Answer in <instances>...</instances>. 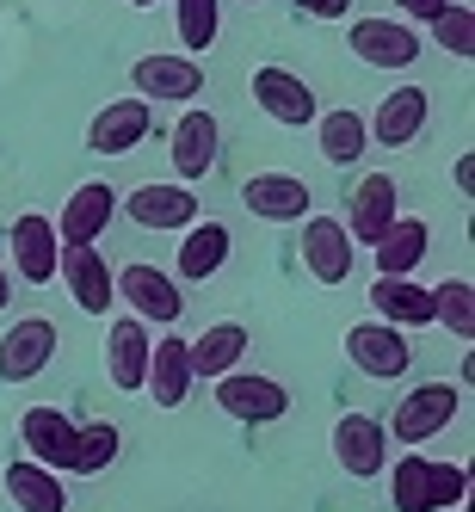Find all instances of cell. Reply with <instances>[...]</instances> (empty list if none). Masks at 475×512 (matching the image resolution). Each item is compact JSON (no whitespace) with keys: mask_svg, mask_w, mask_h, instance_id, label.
<instances>
[{"mask_svg":"<svg viewBox=\"0 0 475 512\" xmlns=\"http://www.w3.org/2000/svg\"><path fill=\"white\" fill-rule=\"evenodd\" d=\"M56 272H62V284H68V297H75L81 315H105V309L118 303L112 266H105V253H99V247H62Z\"/></svg>","mask_w":475,"mask_h":512,"instance_id":"cell-14","label":"cell"},{"mask_svg":"<svg viewBox=\"0 0 475 512\" xmlns=\"http://www.w3.org/2000/svg\"><path fill=\"white\" fill-rule=\"evenodd\" d=\"M432 321H445L457 340H475V284L469 278L432 284Z\"/></svg>","mask_w":475,"mask_h":512,"instance_id":"cell-31","label":"cell"},{"mask_svg":"<svg viewBox=\"0 0 475 512\" xmlns=\"http://www.w3.org/2000/svg\"><path fill=\"white\" fill-rule=\"evenodd\" d=\"M19 445L31 463H44L56 475H68V463H75V420H68L62 408H25L19 420Z\"/></svg>","mask_w":475,"mask_h":512,"instance_id":"cell-16","label":"cell"},{"mask_svg":"<svg viewBox=\"0 0 475 512\" xmlns=\"http://www.w3.org/2000/svg\"><path fill=\"white\" fill-rule=\"evenodd\" d=\"M149 130H155L149 99H105V112L87 124V149L93 155H136Z\"/></svg>","mask_w":475,"mask_h":512,"instance_id":"cell-11","label":"cell"},{"mask_svg":"<svg viewBox=\"0 0 475 512\" xmlns=\"http://www.w3.org/2000/svg\"><path fill=\"white\" fill-rule=\"evenodd\" d=\"M426 247H432V229L420 223V216H395V223L371 241L377 278H414V266L426 260Z\"/></svg>","mask_w":475,"mask_h":512,"instance_id":"cell-25","label":"cell"},{"mask_svg":"<svg viewBox=\"0 0 475 512\" xmlns=\"http://www.w3.org/2000/svg\"><path fill=\"white\" fill-rule=\"evenodd\" d=\"M346 358L364 377L395 383V377H408V364H414V340L389 321H358V327H346Z\"/></svg>","mask_w":475,"mask_h":512,"instance_id":"cell-4","label":"cell"},{"mask_svg":"<svg viewBox=\"0 0 475 512\" xmlns=\"http://www.w3.org/2000/svg\"><path fill=\"white\" fill-rule=\"evenodd\" d=\"M7 494H13V506H19V512H68V488H62V475H56V469H44V463H31V457L7 463Z\"/></svg>","mask_w":475,"mask_h":512,"instance_id":"cell-28","label":"cell"},{"mask_svg":"<svg viewBox=\"0 0 475 512\" xmlns=\"http://www.w3.org/2000/svg\"><path fill=\"white\" fill-rule=\"evenodd\" d=\"M334 463L352 475V482H371V475L389 469V432L371 414H340L334 420Z\"/></svg>","mask_w":475,"mask_h":512,"instance_id":"cell-9","label":"cell"},{"mask_svg":"<svg viewBox=\"0 0 475 512\" xmlns=\"http://www.w3.org/2000/svg\"><path fill=\"white\" fill-rule=\"evenodd\" d=\"M457 408H463V389L457 383H420V389H408L395 401V420L383 426L395 445H426V438H438L451 420H457Z\"/></svg>","mask_w":475,"mask_h":512,"instance_id":"cell-1","label":"cell"},{"mask_svg":"<svg viewBox=\"0 0 475 512\" xmlns=\"http://www.w3.org/2000/svg\"><path fill=\"white\" fill-rule=\"evenodd\" d=\"M303 266L315 284H346L352 278V235L340 216H309L303 223Z\"/></svg>","mask_w":475,"mask_h":512,"instance_id":"cell-17","label":"cell"},{"mask_svg":"<svg viewBox=\"0 0 475 512\" xmlns=\"http://www.w3.org/2000/svg\"><path fill=\"white\" fill-rule=\"evenodd\" d=\"M426 469H432V457L401 451V463L389 469V500H395V512H432V482H426Z\"/></svg>","mask_w":475,"mask_h":512,"instance_id":"cell-30","label":"cell"},{"mask_svg":"<svg viewBox=\"0 0 475 512\" xmlns=\"http://www.w3.org/2000/svg\"><path fill=\"white\" fill-rule=\"evenodd\" d=\"M173 25L186 50H210L223 31V0H173Z\"/></svg>","mask_w":475,"mask_h":512,"instance_id":"cell-32","label":"cell"},{"mask_svg":"<svg viewBox=\"0 0 475 512\" xmlns=\"http://www.w3.org/2000/svg\"><path fill=\"white\" fill-rule=\"evenodd\" d=\"M247 7H253V0H247Z\"/></svg>","mask_w":475,"mask_h":512,"instance_id":"cell-40","label":"cell"},{"mask_svg":"<svg viewBox=\"0 0 475 512\" xmlns=\"http://www.w3.org/2000/svg\"><path fill=\"white\" fill-rule=\"evenodd\" d=\"M401 216V192H395V179L389 173H371V179H358V192H352V216H346V235L358 247H371L389 223Z\"/></svg>","mask_w":475,"mask_h":512,"instance_id":"cell-22","label":"cell"},{"mask_svg":"<svg viewBox=\"0 0 475 512\" xmlns=\"http://www.w3.org/2000/svg\"><path fill=\"white\" fill-rule=\"evenodd\" d=\"M192 358H186V340L167 334L149 346V371H142V389H149L155 408H186V395H192Z\"/></svg>","mask_w":475,"mask_h":512,"instance_id":"cell-19","label":"cell"},{"mask_svg":"<svg viewBox=\"0 0 475 512\" xmlns=\"http://www.w3.org/2000/svg\"><path fill=\"white\" fill-rule=\"evenodd\" d=\"M167 155H173L179 186L204 179L216 161H223V124H216V112H204V105H186V112H179V124L167 130Z\"/></svg>","mask_w":475,"mask_h":512,"instance_id":"cell-2","label":"cell"},{"mask_svg":"<svg viewBox=\"0 0 475 512\" xmlns=\"http://www.w3.org/2000/svg\"><path fill=\"white\" fill-rule=\"evenodd\" d=\"M451 179H457V192L469 198V192H475V155H457V167H451Z\"/></svg>","mask_w":475,"mask_h":512,"instance_id":"cell-37","label":"cell"},{"mask_svg":"<svg viewBox=\"0 0 475 512\" xmlns=\"http://www.w3.org/2000/svg\"><path fill=\"white\" fill-rule=\"evenodd\" d=\"M426 482H432V512H445V506H463V494H469V469H463V463H432Z\"/></svg>","mask_w":475,"mask_h":512,"instance_id":"cell-34","label":"cell"},{"mask_svg":"<svg viewBox=\"0 0 475 512\" xmlns=\"http://www.w3.org/2000/svg\"><path fill=\"white\" fill-rule=\"evenodd\" d=\"M253 105L272 118V124H284V130H303V124H315V87L303 81V75H290V68H278V62H266V68H253Z\"/></svg>","mask_w":475,"mask_h":512,"instance_id":"cell-8","label":"cell"},{"mask_svg":"<svg viewBox=\"0 0 475 512\" xmlns=\"http://www.w3.org/2000/svg\"><path fill=\"white\" fill-rule=\"evenodd\" d=\"M124 7H155V0H124Z\"/></svg>","mask_w":475,"mask_h":512,"instance_id":"cell-39","label":"cell"},{"mask_svg":"<svg viewBox=\"0 0 475 512\" xmlns=\"http://www.w3.org/2000/svg\"><path fill=\"white\" fill-rule=\"evenodd\" d=\"M346 50L371 68H414L420 62V38H414V25H401V19H352Z\"/></svg>","mask_w":475,"mask_h":512,"instance_id":"cell-12","label":"cell"},{"mask_svg":"<svg viewBox=\"0 0 475 512\" xmlns=\"http://www.w3.org/2000/svg\"><path fill=\"white\" fill-rule=\"evenodd\" d=\"M179 235H186V241H179V278L204 284V278H216V272L229 266V247H235L229 223H216V216H204V223H186Z\"/></svg>","mask_w":475,"mask_h":512,"instance_id":"cell-24","label":"cell"},{"mask_svg":"<svg viewBox=\"0 0 475 512\" xmlns=\"http://www.w3.org/2000/svg\"><path fill=\"white\" fill-rule=\"evenodd\" d=\"M432 44L445 50V56H457V62H469V56H475V7L451 0V7L432 19Z\"/></svg>","mask_w":475,"mask_h":512,"instance_id":"cell-33","label":"cell"},{"mask_svg":"<svg viewBox=\"0 0 475 512\" xmlns=\"http://www.w3.org/2000/svg\"><path fill=\"white\" fill-rule=\"evenodd\" d=\"M451 7V0H401V13H408V19H420V25H432L438 13H445Z\"/></svg>","mask_w":475,"mask_h":512,"instance_id":"cell-36","label":"cell"},{"mask_svg":"<svg viewBox=\"0 0 475 512\" xmlns=\"http://www.w3.org/2000/svg\"><path fill=\"white\" fill-rule=\"evenodd\" d=\"M118 445L124 432L112 420H93V426H75V463H68V475H99L118 463Z\"/></svg>","mask_w":475,"mask_h":512,"instance_id":"cell-29","label":"cell"},{"mask_svg":"<svg viewBox=\"0 0 475 512\" xmlns=\"http://www.w3.org/2000/svg\"><path fill=\"white\" fill-rule=\"evenodd\" d=\"M426 112H432V93L426 87H395L364 130L377 136V149H408V142L426 130Z\"/></svg>","mask_w":475,"mask_h":512,"instance_id":"cell-21","label":"cell"},{"mask_svg":"<svg viewBox=\"0 0 475 512\" xmlns=\"http://www.w3.org/2000/svg\"><path fill=\"white\" fill-rule=\"evenodd\" d=\"M112 290H118V303H130V315L142 327H173L186 315V297H179V284L161 266H124V272H112Z\"/></svg>","mask_w":475,"mask_h":512,"instance_id":"cell-3","label":"cell"},{"mask_svg":"<svg viewBox=\"0 0 475 512\" xmlns=\"http://www.w3.org/2000/svg\"><path fill=\"white\" fill-rule=\"evenodd\" d=\"M297 13H309V19H346L352 13V0H290Z\"/></svg>","mask_w":475,"mask_h":512,"instance_id":"cell-35","label":"cell"},{"mask_svg":"<svg viewBox=\"0 0 475 512\" xmlns=\"http://www.w3.org/2000/svg\"><path fill=\"white\" fill-rule=\"evenodd\" d=\"M241 204L260 216V223H303L315 192L303 186L297 173H253L247 186H241Z\"/></svg>","mask_w":475,"mask_h":512,"instance_id":"cell-15","label":"cell"},{"mask_svg":"<svg viewBox=\"0 0 475 512\" xmlns=\"http://www.w3.org/2000/svg\"><path fill=\"white\" fill-rule=\"evenodd\" d=\"M124 210H130V223H142V229H186V223H198V198H192V186H161V179H149V186H136L130 198H124Z\"/></svg>","mask_w":475,"mask_h":512,"instance_id":"cell-20","label":"cell"},{"mask_svg":"<svg viewBox=\"0 0 475 512\" xmlns=\"http://www.w3.org/2000/svg\"><path fill=\"white\" fill-rule=\"evenodd\" d=\"M315 149L327 167H352L364 149H371V130H364V118L352 112V105H340V112H315Z\"/></svg>","mask_w":475,"mask_h":512,"instance_id":"cell-27","label":"cell"},{"mask_svg":"<svg viewBox=\"0 0 475 512\" xmlns=\"http://www.w3.org/2000/svg\"><path fill=\"white\" fill-rule=\"evenodd\" d=\"M56 346H62L56 321H44V315L13 321L7 334H0V383H31V377H44L50 358H56Z\"/></svg>","mask_w":475,"mask_h":512,"instance_id":"cell-7","label":"cell"},{"mask_svg":"<svg viewBox=\"0 0 475 512\" xmlns=\"http://www.w3.org/2000/svg\"><path fill=\"white\" fill-rule=\"evenodd\" d=\"M216 408L229 420H247V426H272L290 414V389L278 377H260V371H229V377H216Z\"/></svg>","mask_w":475,"mask_h":512,"instance_id":"cell-6","label":"cell"},{"mask_svg":"<svg viewBox=\"0 0 475 512\" xmlns=\"http://www.w3.org/2000/svg\"><path fill=\"white\" fill-rule=\"evenodd\" d=\"M371 309H377V321L401 327V334H414V327L432 321V290L420 278H377L371 284Z\"/></svg>","mask_w":475,"mask_h":512,"instance_id":"cell-26","label":"cell"},{"mask_svg":"<svg viewBox=\"0 0 475 512\" xmlns=\"http://www.w3.org/2000/svg\"><path fill=\"white\" fill-rule=\"evenodd\" d=\"M112 216H118V192L105 186V179H87V186L68 192V204L56 216V241L62 247H93L105 229H112Z\"/></svg>","mask_w":475,"mask_h":512,"instance_id":"cell-10","label":"cell"},{"mask_svg":"<svg viewBox=\"0 0 475 512\" xmlns=\"http://www.w3.org/2000/svg\"><path fill=\"white\" fill-rule=\"evenodd\" d=\"M149 327L136 315L112 321V334H105V377H112L118 395H142V371H149Z\"/></svg>","mask_w":475,"mask_h":512,"instance_id":"cell-18","label":"cell"},{"mask_svg":"<svg viewBox=\"0 0 475 512\" xmlns=\"http://www.w3.org/2000/svg\"><path fill=\"white\" fill-rule=\"evenodd\" d=\"M7 253H13V272L25 284H50L56 278V260H62V241H56V223L38 210H25L19 223L7 229Z\"/></svg>","mask_w":475,"mask_h":512,"instance_id":"cell-13","label":"cell"},{"mask_svg":"<svg viewBox=\"0 0 475 512\" xmlns=\"http://www.w3.org/2000/svg\"><path fill=\"white\" fill-rule=\"evenodd\" d=\"M7 297H13V278H7V266H0V309H7Z\"/></svg>","mask_w":475,"mask_h":512,"instance_id":"cell-38","label":"cell"},{"mask_svg":"<svg viewBox=\"0 0 475 512\" xmlns=\"http://www.w3.org/2000/svg\"><path fill=\"white\" fill-rule=\"evenodd\" d=\"M130 87H136V99H155V105H186V99H198V93H204V62H198V56H173V50L136 56Z\"/></svg>","mask_w":475,"mask_h":512,"instance_id":"cell-5","label":"cell"},{"mask_svg":"<svg viewBox=\"0 0 475 512\" xmlns=\"http://www.w3.org/2000/svg\"><path fill=\"white\" fill-rule=\"evenodd\" d=\"M186 358H192V377H198V383H216V377L241 371V358H247V327H241V321L204 327L198 340H186Z\"/></svg>","mask_w":475,"mask_h":512,"instance_id":"cell-23","label":"cell"}]
</instances>
